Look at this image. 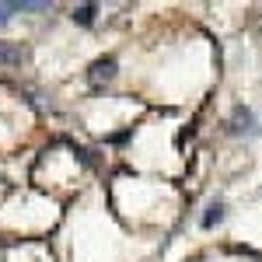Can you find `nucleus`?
Instances as JSON below:
<instances>
[{
  "label": "nucleus",
  "mask_w": 262,
  "mask_h": 262,
  "mask_svg": "<svg viewBox=\"0 0 262 262\" xmlns=\"http://www.w3.org/2000/svg\"><path fill=\"white\" fill-rule=\"evenodd\" d=\"M231 133H234V137H255V133H259V126H255V116H252V108L238 105V108L231 112Z\"/></svg>",
  "instance_id": "1"
},
{
  "label": "nucleus",
  "mask_w": 262,
  "mask_h": 262,
  "mask_svg": "<svg viewBox=\"0 0 262 262\" xmlns=\"http://www.w3.org/2000/svg\"><path fill=\"white\" fill-rule=\"evenodd\" d=\"M116 70H119V63L112 60V56H101V60L91 63V70H88V81L95 84V88H101L105 81H112V77H116Z\"/></svg>",
  "instance_id": "2"
},
{
  "label": "nucleus",
  "mask_w": 262,
  "mask_h": 262,
  "mask_svg": "<svg viewBox=\"0 0 262 262\" xmlns=\"http://www.w3.org/2000/svg\"><path fill=\"white\" fill-rule=\"evenodd\" d=\"M224 217H227V206H224V203H210V206H206V213H203V227H206V231H210V227H217V224L224 221Z\"/></svg>",
  "instance_id": "3"
},
{
  "label": "nucleus",
  "mask_w": 262,
  "mask_h": 262,
  "mask_svg": "<svg viewBox=\"0 0 262 262\" xmlns=\"http://www.w3.org/2000/svg\"><path fill=\"white\" fill-rule=\"evenodd\" d=\"M98 14V4H81V7H74V21L77 25H91Z\"/></svg>",
  "instance_id": "4"
},
{
  "label": "nucleus",
  "mask_w": 262,
  "mask_h": 262,
  "mask_svg": "<svg viewBox=\"0 0 262 262\" xmlns=\"http://www.w3.org/2000/svg\"><path fill=\"white\" fill-rule=\"evenodd\" d=\"M25 60V49L18 46H7V42H0V63H21Z\"/></svg>",
  "instance_id": "5"
},
{
  "label": "nucleus",
  "mask_w": 262,
  "mask_h": 262,
  "mask_svg": "<svg viewBox=\"0 0 262 262\" xmlns=\"http://www.w3.org/2000/svg\"><path fill=\"white\" fill-rule=\"evenodd\" d=\"M21 11H25V4H21V0H11V4H0V28H4V25L11 21V14H21Z\"/></svg>",
  "instance_id": "6"
}]
</instances>
